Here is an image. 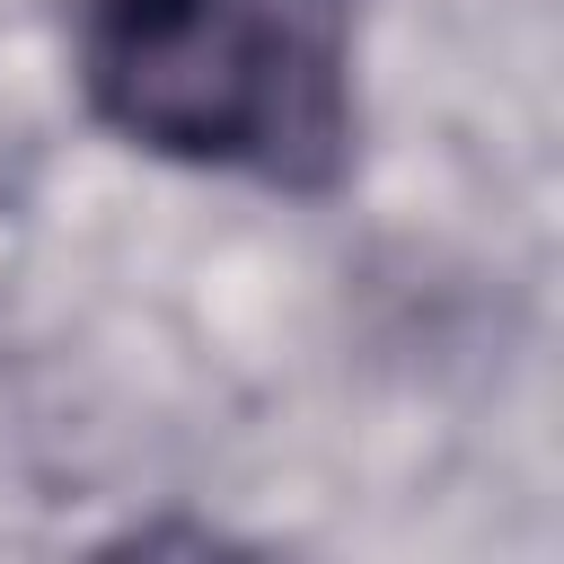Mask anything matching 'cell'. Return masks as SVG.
Returning <instances> with one entry per match:
<instances>
[{
  "label": "cell",
  "mask_w": 564,
  "mask_h": 564,
  "mask_svg": "<svg viewBox=\"0 0 564 564\" xmlns=\"http://www.w3.org/2000/svg\"><path fill=\"white\" fill-rule=\"evenodd\" d=\"M79 106L176 167L317 194L352 159V79L326 0H70Z\"/></svg>",
  "instance_id": "cell-1"
}]
</instances>
